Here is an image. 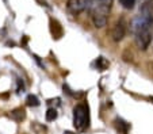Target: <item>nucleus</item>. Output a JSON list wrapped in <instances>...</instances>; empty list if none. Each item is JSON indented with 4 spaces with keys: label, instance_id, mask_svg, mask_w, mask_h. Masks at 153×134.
Here are the masks:
<instances>
[{
    "label": "nucleus",
    "instance_id": "10",
    "mask_svg": "<svg viewBox=\"0 0 153 134\" xmlns=\"http://www.w3.org/2000/svg\"><path fill=\"white\" fill-rule=\"evenodd\" d=\"M56 118H57V111L54 110V108H49L46 113V119L48 121H54Z\"/></svg>",
    "mask_w": 153,
    "mask_h": 134
},
{
    "label": "nucleus",
    "instance_id": "1",
    "mask_svg": "<svg viewBox=\"0 0 153 134\" xmlns=\"http://www.w3.org/2000/svg\"><path fill=\"white\" fill-rule=\"evenodd\" d=\"M88 122H90V114H88V106L84 103H79L75 108H73V125H75L76 130L83 131L88 127Z\"/></svg>",
    "mask_w": 153,
    "mask_h": 134
},
{
    "label": "nucleus",
    "instance_id": "8",
    "mask_svg": "<svg viewBox=\"0 0 153 134\" xmlns=\"http://www.w3.org/2000/svg\"><path fill=\"white\" fill-rule=\"evenodd\" d=\"M119 4L126 10H131L136 4V0H119Z\"/></svg>",
    "mask_w": 153,
    "mask_h": 134
},
{
    "label": "nucleus",
    "instance_id": "11",
    "mask_svg": "<svg viewBox=\"0 0 153 134\" xmlns=\"http://www.w3.org/2000/svg\"><path fill=\"white\" fill-rule=\"evenodd\" d=\"M65 134H73V133H71V131H67V133H65Z\"/></svg>",
    "mask_w": 153,
    "mask_h": 134
},
{
    "label": "nucleus",
    "instance_id": "2",
    "mask_svg": "<svg viewBox=\"0 0 153 134\" xmlns=\"http://www.w3.org/2000/svg\"><path fill=\"white\" fill-rule=\"evenodd\" d=\"M138 16L149 26L153 24V0H145L140 8Z\"/></svg>",
    "mask_w": 153,
    "mask_h": 134
},
{
    "label": "nucleus",
    "instance_id": "7",
    "mask_svg": "<svg viewBox=\"0 0 153 134\" xmlns=\"http://www.w3.org/2000/svg\"><path fill=\"white\" fill-rule=\"evenodd\" d=\"M91 4H95V6L103 7V8H107V10H111L113 0H91Z\"/></svg>",
    "mask_w": 153,
    "mask_h": 134
},
{
    "label": "nucleus",
    "instance_id": "3",
    "mask_svg": "<svg viewBox=\"0 0 153 134\" xmlns=\"http://www.w3.org/2000/svg\"><path fill=\"white\" fill-rule=\"evenodd\" d=\"M134 37H136V44L138 46V49L146 50L149 47L150 42H152V30L150 29L142 30V31L134 34Z\"/></svg>",
    "mask_w": 153,
    "mask_h": 134
},
{
    "label": "nucleus",
    "instance_id": "4",
    "mask_svg": "<svg viewBox=\"0 0 153 134\" xmlns=\"http://www.w3.org/2000/svg\"><path fill=\"white\" fill-rule=\"evenodd\" d=\"M91 0H68L67 7L72 14H80V12L88 10Z\"/></svg>",
    "mask_w": 153,
    "mask_h": 134
},
{
    "label": "nucleus",
    "instance_id": "9",
    "mask_svg": "<svg viewBox=\"0 0 153 134\" xmlns=\"http://www.w3.org/2000/svg\"><path fill=\"white\" fill-rule=\"evenodd\" d=\"M26 102H27V106H34V107L39 104V100H38V98L35 96V95H29Z\"/></svg>",
    "mask_w": 153,
    "mask_h": 134
},
{
    "label": "nucleus",
    "instance_id": "5",
    "mask_svg": "<svg viewBox=\"0 0 153 134\" xmlns=\"http://www.w3.org/2000/svg\"><path fill=\"white\" fill-rule=\"evenodd\" d=\"M125 34H126V23H125L123 19H121V21L117 22V23L114 24V27L111 29V38H113V41L119 42L123 39Z\"/></svg>",
    "mask_w": 153,
    "mask_h": 134
},
{
    "label": "nucleus",
    "instance_id": "6",
    "mask_svg": "<svg viewBox=\"0 0 153 134\" xmlns=\"http://www.w3.org/2000/svg\"><path fill=\"white\" fill-rule=\"evenodd\" d=\"M10 117L14 121H16V122H20V121H23L25 117H26V111H25L23 108H15V110L11 111Z\"/></svg>",
    "mask_w": 153,
    "mask_h": 134
}]
</instances>
